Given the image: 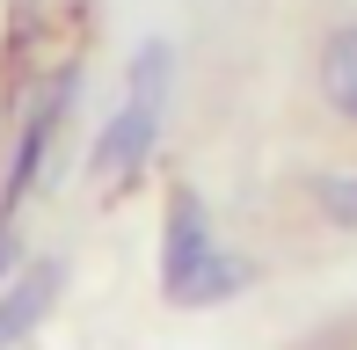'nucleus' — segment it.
Listing matches in <instances>:
<instances>
[{
    "mask_svg": "<svg viewBox=\"0 0 357 350\" xmlns=\"http://www.w3.org/2000/svg\"><path fill=\"white\" fill-rule=\"evenodd\" d=\"M234 284H241V270L219 256L197 190H175L168 197V241H160V292H168L175 307H212Z\"/></svg>",
    "mask_w": 357,
    "mask_h": 350,
    "instance_id": "1",
    "label": "nucleus"
},
{
    "mask_svg": "<svg viewBox=\"0 0 357 350\" xmlns=\"http://www.w3.org/2000/svg\"><path fill=\"white\" fill-rule=\"evenodd\" d=\"M321 102L357 124V22L328 29V44H321Z\"/></svg>",
    "mask_w": 357,
    "mask_h": 350,
    "instance_id": "4",
    "label": "nucleus"
},
{
    "mask_svg": "<svg viewBox=\"0 0 357 350\" xmlns=\"http://www.w3.org/2000/svg\"><path fill=\"white\" fill-rule=\"evenodd\" d=\"M52 299H59V263H29L22 277L0 292V350H15L29 336V328L52 314Z\"/></svg>",
    "mask_w": 357,
    "mask_h": 350,
    "instance_id": "3",
    "label": "nucleus"
},
{
    "mask_svg": "<svg viewBox=\"0 0 357 350\" xmlns=\"http://www.w3.org/2000/svg\"><path fill=\"white\" fill-rule=\"evenodd\" d=\"M160 117H168V44H139L132 59V88H124V109L109 117V132L95 139V175H139L146 153L160 139Z\"/></svg>",
    "mask_w": 357,
    "mask_h": 350,
    "instance_id": "2",
    "label": "nucleus"
},
{
    "mask_svg": "<svg viewBox=\"0 0 357 350\" xmlns=\"http://www.w3.org/2000/svg\"><path fill=\"white\" fill-rule=\"evenodd\" d=\"M321 204H328V219H357V183H328Z\"/></svg>",
    "mask_w": 357,
    "mask_h": 350,
    "instance_id": "5",
    "label": "nucleus"
}]
</instances>
